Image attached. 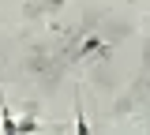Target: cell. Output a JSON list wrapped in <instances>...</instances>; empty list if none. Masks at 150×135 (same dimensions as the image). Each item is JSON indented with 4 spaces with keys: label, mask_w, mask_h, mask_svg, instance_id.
Instances as JSON below:
<instances>
[{
    "label": "cell",
    "mask_w": 150,
    "mask_h": 135,
    "mask_svg": "<svg viewBox=\"0 0 150 135\" xmlns=\"http://www.w3.org/2000/svg\"><path fill=\"white\" fill-rule=\"evenodd\" d=\"M4 131H19V124H15V116L4 109Z\"/></svg>",
    "instance_id": "6da1fadb"
}]
</instances>
